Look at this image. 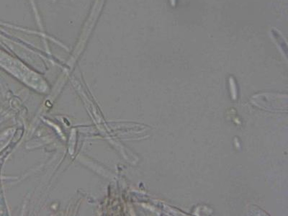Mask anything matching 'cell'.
Returning <instances> with one entry per match:
<instances>
[{"label": "cell", "instance_id": "obj_1", "mask_svg": "<svg viewBox=\"0 0 288 216\" xmlns=\"http://www.w3.org/2000/svg\"><path fill=\"white\" fill-rule=\"evenodd\" d=\"M171 2H172V5H175V0H171Z\"/></svg>", "mask_w": 288, "mask_h": 216}]
</instances>
